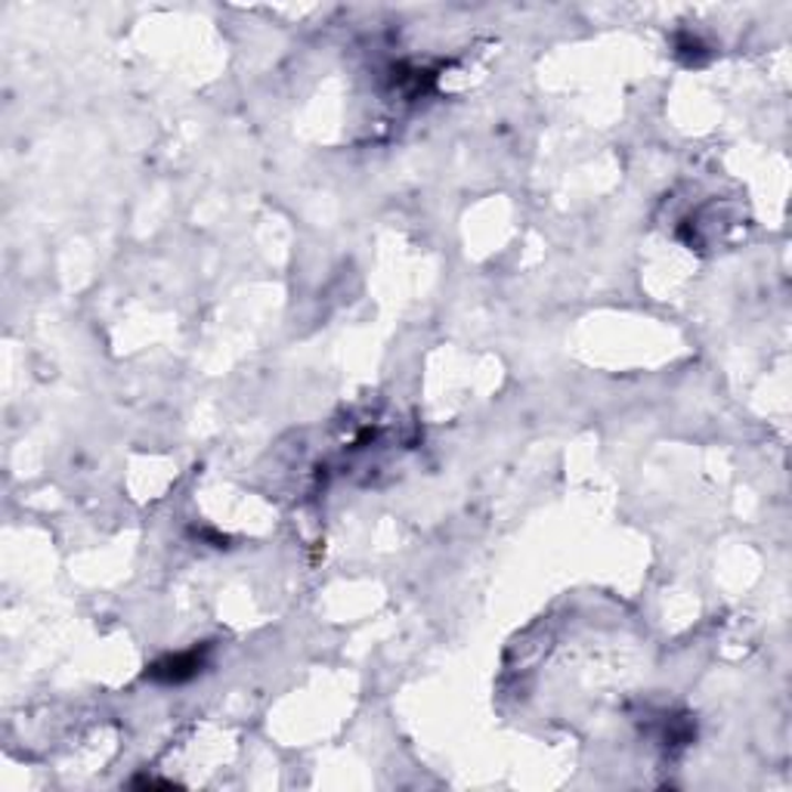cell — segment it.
Returning a JSON list of instances; mask_svg holds the SVG:
<instances>
[{
	"label": "cell",
	"mask_w": 792,
	"mask_h": 792,
	"mask_svg": "<svg viewBox=\"0 0 792 792\" xmlns=\"http://www.w3.org/2000/svg\"><path fill=\"white\" fill-rule=\"evenodd\" d=\"M204 663H208V647L173 653V656H165V659L152 663L149 672H146V678H152L158 684H187L202 672Z\"/></svg>",
	"instance_id": "obj_1"
}]
</instances>
